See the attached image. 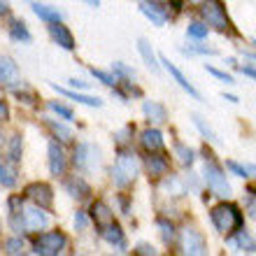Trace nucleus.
<instances>
[{
    "label": "nucleus",
    "mask_w": 256,
    "mask_h": 256,
    "mask_svg": "<svg viewBox=\"0 0 256 256\" xmlns=\"http://www.w3.org/2000/svg\"><path fill=\"white\" fill-rule=\"evenodd\" d=\"M212 224H214V228L219 233H236V230L242 228V212L238 205L233 202H222V205H216L212 210Z\"/></svg>",
    "instance_id": "f257e3e1"
},
{
    "label": "nucleus",
    "mask_w": 256,
    "mask_h": 256,
    "mask_svg": "<svg viewBox=\"0 0 256 256\" xmlns=\"http://www.w3.org/2000/svg\"><path fill=\"white\" fill-rule=\"evenodd\" d=\"M138 177V158L130 152H119L114 166H112V182L119 186V189H126L128 184L135 182Z\"/></svg>",
    "instance_id": "f03ea898"
},
{
    "label": "nucleus",
    "mask_w": 256,
    "mask_h": 256,
    "mask_svg": "<svg viewBox=\"0 0 256 256\" xmlns=\"http://www.w3.org/2000/svg\"><path fill=\"white\" fill-rule=\"evenodd\" d=\"M200 16L205 19L208 26H212L219 33H233V26H230L228 16H226V10H224L222 0H202Z\"/></svg>",
    "instance_id": "7ed1b4c3"
},
{
    "label": "nucleus",
    "mask_w": 256,
    "mask_h": 256,
    "mask_svg": "<svg viewBox=\"0 0 256 256\" xmlns=\"http://www.w3.org/2000/svg\"><path fill=\"white\" fill-rule=\"evenodd\" d=\"M68 247V238L61 230H47L33 240V254H42V256H56L61 254Z\"/></svg>",
    "instance_id": "20e7f679"
},
{
    "label": "nucleus",
    "mask_w": 256,
    "mask_h": 256,
    "mask_svg": "<svg viewBox=\"0 0 256 256\" xmlns=\"http://www.w3.org/2000/svg\"><path fill=\"white\" fill-rule=\"evenodd\" d=\"M72 163L77 170L96 172V170H100V149L96 147V144H91V142H80L74 147Z\"/></svg>",
    "instance_id": "39448f33"
},
{
    "label": "nucleus",
    "mask_w": 256,
    "mask_h": 256,
    "mask_svg": "<svg viewBox=\"0 0 256 256\" xmlns=\"http://www.w3.org/2000/svg\"><path fill=\"white\" fill-rule=\"evenodd\" d=\"M202 177H205L208 186L212 189V194L222 196V198H228V196H230V184L226 182V175H224L222 166H216L214 158H205Z\"/></svg>",
    "instance_id": "423d86ee"
},
{
    "label": "nucleus",
    "mask_w": 256,
    "mask_h": 256,
    "mask_svg": "<svg viewBox=\"0 0 256 256\" xmlns=\"http://www.w3.org/2000/svg\"><path fill=\"white\" fill-rule=\"evenodd\" d=\"M24 196H26L33 205H38V208L49 210L52 205H54V191H52V186H49V184H44V182L28 184L26 191H24Z\"/></svg>",
    "instance_id": "0eeeda50"
},
{
    "label": "nucleus",
    "mask_w": 256,
    "mask_h": 256,
    "mask_svg": "<svg viewBox=\"0 0 256 256\" xmlns=\"http://www.w3.org/2000/svg\"><path fill=\"white\" fill-rule=\"evenodd\" d=\"M182 252L191 256L208 254V242H205L202 233H198L196 228H184L182 230Z\"/></svg>",
    "instance_id": "6e6552de"
},
{
    "label": "nucleus",
    "mask_w": 256,
    "mask_h": 256,
    "mask_svg": "<svg viewBox=\"0 0 256 256\" xmlns=\"http://www.w3.org/2000/svg\"><path fill=\"white\" fill-rule=\"evenodd\" d=\"M24 226L26 230H44L49 226V214L44 212V208H24Z\"/></svg>",
    "instance_id": "1a4fd4ad"
},
{
    "label": "nucleus",
    "mask_w": 256,
    "mask_h": 256,
    "mask_svg": "<svg viewBox=\"0 0 256 256\" xmlns=\"http://www.w3.org/2000/svg\"><path fill=\"white\" fill-rule=\"evenodd\" d=\"M49 172L54 177H61V175H66V166H68V161H66V152H63V147L58 144V142H49Z\"/></svg>",
    "instance_id": "9d476101"
},
{
    "label": "nucleus",
    "mask_w": 256,
    "mask_h": 256,
    "mask_svg": "<svg viewBox=\"0 0 256 256\" xmlns=\"http://www.w3.org/2000/svg\"><path fill=\"white\" fill-rule=\"evenodd\" d=\"M19 82H21L19 66L14 63V58L0 54V84H2V86H14V84H19Z\"/></svg>",
    "instance_id": "9b49d317"
},
{
    "label": "nucleus",
    "mask_w": 256,
    "mask_h": 256,
    "mask_svg": "<svg viewBox=\"0 0 256 256\" xmlns=\"http://www.w3.org/2000/svg\"><path fill=\"white\" fill-rule=\"evenodd\" d=\"M49 35H52V40L58 44V47L68 49V52H72L77 47V42H74V35L70 33V28L63 26L61 21H56V24H49Z\"/></svg>",
    "instance_id": "f8f14e48"
},
{
    "label": "nucleus",
    "mask_w": 256,
    "mask_h": 256,
    "mask_svg": "<svg viewBox=\"0 0 256 256\" xmlns=\"http://www.w3.org/2000/svg\"><path fill=\"white\" fill-rule=\"evenodd\" d=\"M91 222H94L98 228H105V226H110V224L114 222V212L110 210L108 202L96 200L94 205H91Z\"/></svg>",
    "instance_id": "ddd939ff"
},
{
    "label": "nucleus",
    "mask_w": 256,
    "mask_h": 256,
    "mask_svg": "<svg viewBox=\"0 0 256 256\" xmlns=\"http://www.w3.org/2000/svg\"><path fill=\"white\" fill-rule=\"evenodd\" d=\"M161 63H163V66H166V70H168V72L172 74V80H175L177 84H180V86H182L184 91H186V94L191 96V98H196V100H200V94H198V91H196V86H194V84H191V82L186 80V77H184V74H182V70H180V68H177V66H172V63H170L168 58H166V56H161Z\"/></svg>",
    "instance_id": "4468645a"
},
{
    "label": "nucleus",
    "mask_w": 256,
    "mask_h": 256,
    "mask_svg": "<svg viewBox=\"0 0 256 256\" xmlns=\"http://www.w3.org/2000/svg\"><path fill=\"white\" fill-rule=\"evenodd\" d=\"M144 166H147V172L149 177H163V175H168V170H170V163L166 156H156V152H149L147 156V161H144Z\"/></svg>",
    "instance_id": "2eb2a0df"
},
{
    "label": "nucleus",
    "mask_w": 256,
    "mask_h": 256,
    "mask_svg": "<svg viewBox=\"0 0 256 256\" xmlns=\"http://www.w3.org/2000/svg\"><path fill=\"white\" fill-rule=\"evenodd\" d=\"M66 191L74 200H84V198H88V194H91V186H88V182L84 177L74 175V177H70V180H66Z\"/></svg>",
    "instance_id": "dca6fc26"
},
{
    "label": "nucleus",
    "mask_w": 256,
    "mask_h": 256,
    "mask_svg": "<svg viewBox=\"0 0 256 256\" xmlns=\"http://www.w3.org/2000/svg\"><path fill=\"white\" fill-rule=\"evenodd\" d=\"M100 236L105 242H110L112 247H119V252L126 250V238H124V230L122 226L116 222H112L110 226H105V228H100Z\"/></svg>",
    "instance_id": "f3484780"
},
{
    "label": "nucleus",
    "mask_w": 256,
    "mask_h": 256,
    "mask_svg": "<svg viewBox=\"0 0 256 256\" xmlns=\"http://www.w3.org/2000/svg\"><path fill=\"white\" fill-rule=\"evenodd\" d=\"M19 182V170H16V163L12 161H0V186L5 189H12Z\"/></svg>",
    "instance_id": "a211bd4d"
},
{
    "label": "nucleus",
    "mask_w": 256,
    "mask_h": 256,
    "mask_svg": "<svg viewBox=\"0 0 256 256\" xmlns=\"http://www.w3.org/2000/svg\"><path fill=\"white\" fill-rule=\"evenodd\" d=\"M140 12L144 14L154 26H163V24H166V7H163L161 2H142Z\"/></svg>",
    "instance_id": "6ab92c4d"
},
{
    "label": "nucleus",
    "mask_w": 256,
    "mask_h": 256,
    "mask_svg": "<svg viewBox=\"0 0 256 256\" xmlns=\"http://www.w3.org/2000/svg\"><path fill=\"white\" fill-rule=\"evenodd\" d=\"M52 88H56L58 94H63L66 98H70V100H74V102H80V105H86V108H102V100H100V98H94V96L77 94V91H70V88L56 86V84H52Z\"/></svg>",
    "instance_id": "aec40b11"
},
{
    "label": "nucleus",
    "mask_w": 256,
    "mask_h": 256,
    "mask_svg": "<svg viewBox=\"0 0 256 256\" xmlns=\"http://www.w3.org/2000/svg\"><path fill=\"white\" fill-rule=\"evenodd\" d=\"M33 12L38 19H42L44 24H56V21H63V12L58 7H52V5H44V2H35L33 5Z\"/></svg>",
    "instance_id": "412c9836"
},
{
    "label": "nucleus",
    "mask_w": 256,
    "mask_h": 256,
    "mask_svg": "<svg viewBox=\"0 0 256 256\" xmlns=\"http://www.w3.org/2000/svg\"><path fill=\"white\" fill-rule=\"evenodd\" d=\"M140 142L144 147V152H163V133L156 130V128H147L140 135Z\"/></svg>",
    "instance_id": "4be33fe9"
},
{
    "label": "nucleus",
    "mask_w": 256,
    "mask_h": 256,
    "mask_svg": "<svg viewBox=\"0 0 256 256\" xmlns=\"http://www.w3.org/2000/svg\"><path fill=\"white\" fill-rule=\"evenodd\" d=\"M142 112H144V116H147L149 122H154V124L168 122V112H166V108H163L161 102L144 100V105H142Z\"/></svg>",
    "instance_id": "5701e85b"
},
{
    "label": "nucleus",
    "mask_w": 256,
    "mask_h": 256,
    "mask_svg": "<svg viewBox=\"0 0 256 256\" xmlns=\"http://www.w3.org/2000/svg\"><path fill=\"white\" fill-rule=\"evenodd\" d=\"M44 124L54 130V135L61 142H72L74 133H72V128H70V126H66V124H61V122H56V119H52V116H44Z\"/></svg>",
    "instance_id": "b1692460"
},
{
    "label": "nucleus",
    "mask_w": 256,
    "mask_h": 256,
    "mask_svg": "<svg viewBox=\"0 0 256 256\" xmlns=\"http://www.w3.org/2000/svg\"><path fill=\"white\" fill-rule=\"evenodd\" d=\"M138 49H140V56L144 58V63H147V68H152L154 72H158V63H156V54L154 49H152V44H149L144 38H140L138 40Z\"/></svg>",
    "instance_id": "393cba45"
},
{
    "label": "nucleus",
    "mask_w": 256,
    "mask_h": 256,
    "mask_svg": "<svg viewBox=\"0 0 256 256\" xmlns=\"http://www.w3.org/2000/svg\"><path fill=\"white\" fill-rule=\"evenodd\" d=\"M10 38L16 42H24V44L33 42V35L28 33V28L24 21H12V26H10Z\"/></svg>",
    "instance_id": "a878e982"
},
{
    "label": "nucleus",
    "mask_w": 256,
    "mask_h": 256,
    "mask_svg": "<svg viewBox=\"0 0 256 256\" xmlns=\"http://www.w3.org/2000/svg\"><path fill=\"white\" fill-rule=\"evenodd\" d=\"M21 152H24V140H21L19 133H14L10 138V144H7V161L19 163L21 161Z\"/></svg>",
    "instance_id": "bb28decb"
},
{
    "label": "nucleus",
    "mask_w": 256,
    "mask_h": 256,
    "mask_svg": "<svg viewBox=\"0 0 256 256\" xmlns=\"http://www.w3.org/2000/svg\"><path fill=\"white\" fill-rule=\"evenodd\" d=\"M233 244H236L240 252H247V254H254L256 252V242L252 240L250 233H244L242 228L236 230V240H233Z\"/></svg>",
    "instance_id": "cd10ccee"
},
{
    "label": "nucleus",
    "mask_w": 256,
    "mask_h": 256,
    "mask_svg": "<svg viewBox=\"0 0 256 256\" xmlns=\"http://www.w3.org/2000/svg\"><path fill=\"white\" fill-rule=\"evenodd\" d=\"M156 226H158V230H161V238H163V242L166 244H170L172 240H175V226H172L168 219H158Z\"/></svg>",
    "instance_id": "c85d7f7f"
},
{
    "label": "nucleus",
    "mask_w": 256,
    "mask_h": 256,
    "mask_svg": "<svg viewBox=\"0 0 256 256\" xmlns=\"http://www.w3.org/2000/svg\"><path fill=\"white\" fill-rule=\"evenodd\" d=\"M208 30H210V26H208V24H202V21H191L189 28H186V33H189L191 38H196V40L208 38Z\"/></svg>",
    "instance_id": "c756f323"
},
{
    "label": "nucleus",
    "mask_w": 256,
    "mask_h": 256,
    "mask_svg": "<svg viewBox=\"0 0 256 256\" xmlns=\"http://www.w3.org/2000/svg\"><path fill=\"white\" fill-rule=\"evenodd\" d=\"M194 124H196V128H198V130H200V133L205 135V138H208L210 142H214V144H219V138H216V133H214V130H212V128L208 126V124L202 122V116L194 114Z\"/></svg>",
    "instance_id": "7c9ffc66"
},
{
    "label": "nucleus",
    "mask_w": 256,
    "mask_h": 256,
    "mask_svg": "<svg viewBox=\"0 0 256 256\" xmlns=\"http://www.w3.org/2000/svg\"><path fill=\"white\" fill-rule=\"evenodd\" d=\"M175 152H177V156H180V161L184 163V166H194V161H196V156H194V152H191L186 144H182V142H175Z\"/></svg>",
    "instance_id": "2f4dec72"
},
{
    "label": "nucleus",
    "mask_w": 256,
    "mask_h": 256,
    "mask_svg": "<svg viewBox=\"0 0 256 256\" xmlns=\"http://www.w3.org/2000/svg\"><path fill=\"white\" fill-rule=\"evenodd\" d=\"M47 108L52 110V112H54V114H58V116H63V119H66V122H72V110L70 108H66V105H63V102H56V100H49L47 102Z\"/></svg>",
    "instance_id": "473e14b6"
},
{
    "label": "nucleus",
    "mask_w": 256,
    "mask_h": 256,
    "mask_svg": "<svg viewBox=\"0 0 256 256\" xmlns=\"http://www.w3.org/2000/svg\"><path fill=\"white\" fill-rule=\"evenodd\" d=\"M112 72H114V77H124V80H133V77H135L133 68H128L126 63H122V61L112 63Z\"/></svg>",
    "instance_id": "72a5a7b5"
},
{
    "label": "nucleus",
    "mask_w": 256,
    "mask_h": 256,
    "mask_svg": "<svg viewBox=\"0 0 256 256\" xmlns=\"http://www.w3.org/2000/svg\"><path fill=\"white\" fill-rule=\"evenodd\" d=\"M91 74H94L96 80L98 82H102V84H105V86H112V88H116V84H119V82H116V77H112V74H108V72H102V70H91Z\"/></svg>",
    "instance_id": "f704fd0d"
},
{
    "label": "nucleus",
    "mask_w": 256,
    "mask_h": 256,
    "mask_svg": "<svg viewBox=\"0 0 256 256\" xmlns=\"http://www.w3.org/2000/svg\"><path fill=\"white\" fill-rule=\"evenodd\" d=\"M5 252L7 254H12V256L21 254V252H24V240H21V238H10V240L5 242Z\"/></svg>",
    "instance_id": "c9c22d12"
},
{
    "label": "nucleus",
    "mask_w": 256,
    "mask_h": 256,
    "mask_svg": "<svg viewBox=\"0 0 256 256\" xmlns=\"http://www.w3.org/2000/svg\"><path fill=\"white\" fill-rule=\"evenodd\" d=\"M166 189H168L170 194H175V196H182V194H184V186H182V182H180L177 177H172V175H170L168 180H166Z\"/></svg>",
    "instance_id": "e433bc0d"
},
{
    "label": "nucleus",
    "mask_w": 256,
    "mask_h": 256,
    "mask_svg": "<svg viewBox=\"0 0 256 256\" xmlns=\"http://www.w3.org/2000/svg\"><path fill=\"white\" fill-rule=\"evenodd\" d=\"M130 135H133V126H124L122 130H116V133H114L116 144H126V142L130 140Z\"/></svg>",
    "instance_id": "4c0bfd02"
},
{
    "label": "nucleus",
    "mask_w": 256,
    "mask_h": 256,
    "mask_svg": "<svg viewBox=\"0 0 256 256\" xmlns=\"http://www.w3.org/2000/svg\"><path fill=\"white\" fill-rule=\"evenodd\" d=\"M186 54H208V56H216V49L212 47H200V44H191L189 49H184Z\"/></svg>",
    "instance_id": "58836bf2"
},
{
    "label": "nucleus",
    "mask_w": 256,
    "mask_h": 256,
    "mask_svg": "<svg viewBox=\"0 0 256 256\" xmlns=\"http://www.w3.org/2000/svg\"><path fill=\"white\" fill-rule=\"evenodd\" d=\"M208 72H210V74H214L216 80H222V82H226V84H233V77H230V74H226V72H224V70H216V68L208 66Z\"/></svg>",
    "instance_id": "ea45409f"
},
{
    "label": "nucleus",
    "mask_w": 256,
    "mask_h": 256,
    "mask_svg": "<svg viewBox=\"0 0 256 256\" xmlns=\"http://www.w3.org/2000/svg\"><path fill=\"white\" fill-rule=\"evenodd\" d=\"M135 254H142V256H154V254H156V250L152 247V244L142 242V244H138V247H135Z\"/></svg>",
    "instance_id": "a19ab883"
},
{
    "label": "nucleus",
    "mask_w": 256,
    "mask_h": 256,
    "mask_svg": "<svg viewBox=\"0 0 256 256\" xmlns=\"http://www.w3.org/2000/svg\"><path fill=\"white\" fill-rule=\"evenodd\" d=\"M16 98H19V102H26V105H35V100H38V96L35 94H21V91H16Z\"/></svg>",
    "instance_id": "79ce46f5"
},
{
    "label": "nucleus",
    "mask_w": 256,
    "mask_h": 256,
    "mask_svg": "<svg viewBox=\"0 0 256 256\" xmlns=\"http://www.w3.org/2000/svg\"><path fill=\"white\" fill-rule=\"evenodd\" d=\"M86 224H88V216L84 214V212H77V214H74V226H77V230H84Z\"/></svg>",
    "instance_id": "37998d69"
},
{
    "label": "nucleus",
    "mask_w": 256,
    "mask_h": 256,
    "mask_svg": "<svg viewBox=\"0 0 256 256\" xmlns=\"http://www.w3.org/2000/svg\"><path fill=\"white\" fill-rule=\"evenodd\" d=\"M7 119H10V108L5 100H0V122H7Z\"/></svg>",
    "instance_id": "c03bdc74"
},
{
    "label": "nucleus",
    "mask_w": 256,
    "mask_h": 256,
    "mask_svg": "<svg viewBox=\"0 0 256 256\" xmlns=\"http://www.w3.org/2000/svg\"><path fill=\"white\" fill-rule=\"evenodd\" d=\"M247 210H250V214L256 219V196L252 194V198H250V202H247Z\"/></svg>",
    "instance_id": "a18cd8bd"
},
{
    "label": "nucleus",
    "mask_w": 256,
    "mask_h": 256,
    "mask_svg": "<svg viewBox=\"0 0 256 256\" xmlns=\"http://www.w3.org/2000/svg\"><path fill=\"white\" fill-rule=\"evenodd\" d=\"M70 86L72 88H88L86 82H82V80H70Z\"/></svg>",
    "instance_id": "49530a36"
},
{
    "label": "nucleus",
    "mask_w": 256,
    "mask_h": 256,
    "mask_svg": "<svg viewBox=\"0 0 256 256\" xmlns=\"http://www.w3.org/2000/svg\"><path fill=\"white\" fill-rule=\"evenodd\" d=\"M7 12H10V2H7V0H0V16Z\"/></svg>",
    "instance_id": "de8ad7c7"
},
{
    "label": "nucleus",
    "mask_w": 256,
    "mask_h": 256,
    "mask_svg": "<svg viewBox=\"0 0 256 256\" xmlns=\"http://www.w3.org/2000/svg\"><path fill=\"white\" fill-rule=\"evenodd\" d=\"M170 5H172V10H177V12H180V10H182V5H184V0H170Z\"/></svg>",
    "instance_id": "09e8293b"
},
{
    "label": "nucleus",
    "mask_w": 256,
    "mask_h": 256,
    "mask_svg": "<svg viewBox=\"0 0 256 256\" xmlns=\"http://www.w3.org/2000/svg\"><path fill=\"white\" fill-rule=\"evenodd\" d=\"M242 74H250V77H254V80H256V70H254V68H242Z\"/></svg>",
    "instance_id": "8fccbe9b"
},
{
    "label": "nucleus",
    "mask_w": 256,
    "mask_h": 256,
    "mask_svg": "<svg viewBox=\"0 0 256 256\" xmlns=\"http://www.w3.org/2000/svg\"><path fill=\"white\" fill-rule=\"evenodd\" d=\"M88 7H100V0H84Z\"/></svg>",
    "instance_id": "3c124183"
},
{
    "label": "nucleus",
    "mask_w": 256,
    "mask_h": 256,
    "mask_svg": "<svg viewBox=\"0 0 256 256\" xmlns=\"http://www.w3.org/2000/svg\"><path fill=\"white\" fill-rule=\"evenodd\" d=\"M224 100H228V102H238L236 96H230V94H224Z\"/></svg>",
    "instance_id": "603ef678"
},
{
    "label": "nucleus",
    "mask_w": 256,
    "mask_h": 256,
    "mask_svg": "<svg viewBox=\"0 0 256 256\" xmlns=\"http://www.w3.org/2000/svg\"><path fill=\"white\" fill-rule=\"evenodd\" d=\"M244 56H247L250 61H254V63H256V54H244Z\"/></svg>",
    "instance_id": "864d4df0"
},
{
    "label": "nucleus",
    "mask_w": 256,
    "mask_h": 256,
    "mask_svg": "<svg viewBox=\"0 0 256 256\" xmlns=\"http://www.w3.org/2000/svg\"><path fill=\"white\" fill-rule=\"evenodd\" d=\"M191 2H194V5H200V2H202V0H191Z\"/></svg>",
    "instance_id": "5fc2aeb1"
},
{
    "label": "nucleus",
    "mask_w": 256,
    "mask_h": 256,
    "mask_svg": "<svg viewBox=\"0 0 256 256\" xmlns=\"http://www.w3.org/2000/svg\"><path fill=\"white\" fill-rule=\"evenodd\" d=\"M147 2H161V0H147Z\"/></svg>",
    "instance_id": "6e6d98bb"
},
{
    "label": "nucleus",
    "mask_w": 256,
    "mask_h": 256,
    "mask_svg": "<svg viewBox=\"0 0 256 256\" xmlns=\"http://www.w3.org/2000/svg\"><path fill=\"white\" fill-rule=\"evenodd\" d=\"M0 144H2V135H0Z\"/></svg>",
    "instance_id": "4d7b16f0"
},
{
    "label": "nucleus",
    "mask_w": 256,
    "mask_h": 256,
    "mask_svg": "<svg viewBox=\"0 0 256 256\" xmlns=\"http://www.w3.org/2000/svg\"><path fill=\"white\" fill-rule=\"evenodd\" d=\"M254 44H256V40H254Z\"/></svg>",
    "instance_id": "13d9d810"
}]
</instances>
